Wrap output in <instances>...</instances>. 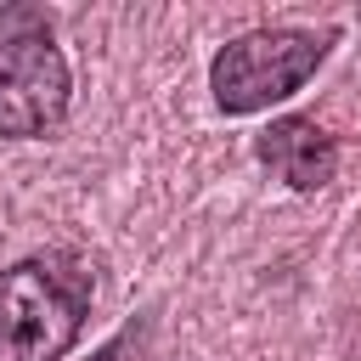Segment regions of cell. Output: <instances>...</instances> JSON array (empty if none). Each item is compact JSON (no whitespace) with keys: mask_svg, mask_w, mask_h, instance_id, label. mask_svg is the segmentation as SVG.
Wrapping results in <instances>:
<instances>
[{"mask_svg":"<svg viewBox=\"0 0 361 361\" xmlns=\"http://www.w3.org/2000/svg\"><path fill=\"white\" fill-rule=\"evenodd\" d=\"M327 45H333V34H310V28H254V34L231 39L209 68L214 107L226 118H248V113L293 96L322 68Z\"/></svg>","mask_w":361,"mask_h":361,"instance_id":"cell-2","label":"cell"},{"mask_svg":"<svg viewBox=\"0 0 361 361\" xmlns=\"http://www.w3.org/2000/svg\"><path fill=\"white\" fill-rule=\"evenodd\" d=\"M254 152H259V164H265L276 180H288L293 192H316V186H327L333 169H338V141H333L316 118H276V124L254 141Z\"/></svg>","mask_w":361,"mask_h":361,"instance_id":"cell-4","label":"cell"},{"mask_svg":"<svg viewBox=\"0 0 361 361\" xmlns=\"http://www.w3.org/2000/svg\"><path fill=\"white\" fill-rule=\"evenodd\" d=\"M68 113V62L45 34H17L0 45V135L34 141Z\"/></svg>","mask_w":361,"mask_h":361,"instance_id":"cell-3","label":"cell"},{"mask_svg":"<svg viewBox=\"0 0 361 361\" xmlns=\"http://www.w3.org/2000/svg\"><path fill=\"white\" fill-rule=\"evenodd\" d=\"M90 282L51 259L0 271V361H62L85 327Z\"/></svg>","mask_w":361,"mask_h":361,"instance_id":"cell-1","label":"cell"},{"mask_svg":"<svg viewBox=\"0 0 361 361\" xmlns=\"http://www.w3.org/2000/svg\"><path fill=\"white\" fill-rule=\"evenodd\" d=\"M90 361H118V344H107V350H96Z\"/></svg>","mask_w":361,"mask_h":361,"instance_id":"cell-5","label":"cell"}]
</instances>
